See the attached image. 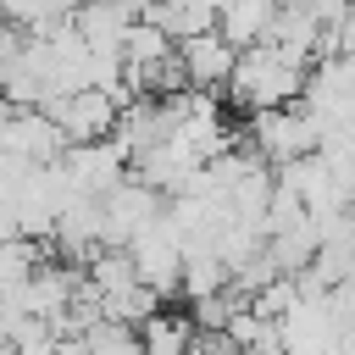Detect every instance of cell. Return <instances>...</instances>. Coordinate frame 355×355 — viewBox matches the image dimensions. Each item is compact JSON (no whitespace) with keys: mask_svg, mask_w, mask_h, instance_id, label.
Masks as SVG:
<instances>
[{"mask_svg":"<svg viewBox=\"0 0 355 355\" xmlns=\"http://www.w3.org/2000/svg\"><path fill=\"white\" fill-rule=\"evenodd\" d=\"M305 72H311L305 55H294V50H283V44H250V50H239V61H233L227 100H233L239 111H250V116L283 111V105L300 100Z\"/></svg>","mask_w":355,"mask_h":355,"instance_id":"cell-1","label":"cell"},{"mask_svg":"<svg viewBox=\"0 0 355 355\" xmlns=\"http://www.w3.org/2000/svg\"><path fill=\"white\" fill-rule=\"evenodd\" d=\"M316 144H322V133H316V122H311L300 105H283V111H261V116H250V155H255L261 166L305 161V155H316Z\"/></svg>","mask_w":355,"mask_h":355,"instance_id":"cell-2","label":"cell"},{"mask_svg":"<svg viewBox=\"0 0 355 355\" xmlns=\"http://www.w3.org/2000/svg\"><path fill=\"white\" fill-rule=\"evenodd\" d=\"M161 194H150L144 183L122 178L105 200H100V250H128L139 233H150L161 222Z\"/></svg>","mask_w":355,"mask_h":355,"instance_id":"cell-3","label":"cell"},{"mask_svg":"<svg viewBox=\"0 0 355 355\" xmlns=\"http://www.w3.org/2000/svg\"><path fill=\"white\" fill-rule=\"evenodd\" d=\"M44 116L55 122V133H61L67 144H100V139H111V128H116V100L100 94V89H78V94H67V100H50Z\"/></svg>","mask_w":355,"mask_h":355,"instance_id":"cell-4","label":"cell"},{"mask_svg":"<svg viewBox=\"0 0 355 355\" xmlns=\"http://www.w3.org/2000/svg\"><path fill=\"white\" fill-rule=\"evenodd\" d=\"M55 166L67 172L72 194H83V200H105V194L128 178V161H122V150H116L111 139H100V144H67Z\"/></svg>","mask_w":355,"mask_h":355,"instance_id":"cell-5","label":"cell"},{"mask_svg":"<svg viewBox=\"0 0 355 355\" xmlns=\"http://www.w3.org/2000/svg\"><path fill=\"white\" fill-rule=\"evenodd\" d=\"M128 261H133V277H139V288H150L155 300H166V294H178V272H183V250L172 244V233L155 222L150 233H139L133 244H128Z\"/></svg>","mask_w":355,"mask_h":355,"instance_id":"cell-6","label":"cell"},{"mask_svg":"<svg viewBox=\"0 0 355 355\" xmlns=\"http://www.w3.org/2000/svg\"><path fill=\"white\" fill-rule=\"evenodd\" d=\"M172 61H178V72H183V83H189L194 94H216V89H227L239 50H227L216 33H200V39L172 44Z\"/></svg>","mask_w":355,"mask_h":355,"instance_id":"cell-7","label":"cell"},{"mask_svg":"<svg viewBox=\"0 0 355 355\" xmlns=\"http://www.w3.org/2000/svg\"><path fill=\"white\" fill-rule=\"evenodd\" d=\"M272 17H277V6H272V0H227V6H216V39H222L227 50L266 44Z\"/></svg>","mask_w":355,"mask_h":355,"instance_id":"cell-8","label":"cell"},{"mask_svg":"<svg viewBox=\"0 0 355 355\" xmlns=\"http://www.w3.org/2000/svg\"><path fill=\"white\" fill-rule=\"evenodd\" d=\"M133 22H139V6H83V11H72V33L83 39L89 55L122 50V33H128Z\"/></svg>","mask_w":355,"mask_h":355,"instance_id":"cell-9","label":"cell"},{"mask_svg":"<svg viewBox=\"0 0 355 355\" xmlns=\"http://www.w3.org/2000/svg\"><path fill=\"white\" fill-rule=\"evenodd\" d=\"M178 294H183L189 305L227 294V272H222V261H216L211 250H189V255H183V272H178Z\"/></svg>","mask_w":355,"mask_h":355,"instance_id":"cell-10","label":"cell"},{"mask_svg":"<svg viewBox=\"0 0 355 355\" xmlns=\"http://www.w3.org/2000/svg\"><path fill=\"white\" fill-rule=\"evenodd\" d=\"M189 344H194V327H189V316H150L144 327H139V355H189Z\"/></svg>","mask_w":355,"mask_h":355,"instance_id":"cell-11","label":"cell"},{"mask_svg":"<svg viewBox=\"0 0 355 355\" xmlns=\"http://www.w3.org/2000/svg\"><path fill=\"white\" fill-rule=\"evenodd\" d=\"M44 244H28V239H0V294H11V288H22L39 266H44Z\"/></svg>","mask_w":355,"mask_h":355,"instance_id":"cell-12","label":"cell"},{"mask_svg":"<svg viewBox=\"0 0 355 355\" xmlns=\"http://www.w3.org/2000/svg\"><path fill=\"white\" fill-rule=\"evenodd\" d=\"M78 344H83V355H139V333L133 327H111V322H94Z\"/></svg>","mask_w":355,"mask_h":355,"instance_id":"cell-13","label":"cell"},{"mask_svg":"<svg viewBox=\"0 0 355 355\" xmlns=\"http://www.w3.org/2000/svg\"><path fill=\"white\" fill-rule=\"evenodd\" d=\"M233 355H239V349H233Z\"/></svg>","mask_w":355,"mask_h":355,"instance_id":"cell-14","label":"cell"}]
</instances>
